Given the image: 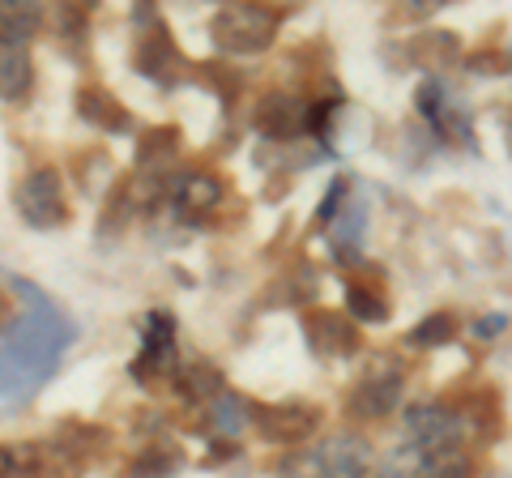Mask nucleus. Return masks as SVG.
<instances>
[{
    "instance_id": "obj_1",
    "label": "nucleus",
    "mask_w": 512,
    "mask_h": 478,
    "mask_svg": "<svg viewBox=\"0 0 512 478\" xmlns=\"http://www.w3.org/2000/svg\"><path fill=\"white\" fill-rule=\"evenodd\" d=\"M13 291L30 299V308L18 312V321L9 325V333L0 338V397L13 393H30L52 376L56 359L64 355V346L77 338L73 321L64 312H56L47 299L13 278Z\"/></svg>"
},
{
    "instance_id": "obj_2",
    "label": "nucleus",
    "mask_w": 512,
    "mask_h": 478,
    "mask_svg": "<svg viewBox=\"0 0 512 478\" xmlns=\"http://www.w3.org/2000/svg\"><path fill=\"white\" fill-rule=\"evenodd\" d=\"M278 26H282V18L274 9H265V5H227L214 18L210 35H214V43L222 47V52L256 56V52H265V47L278 39Z\"/></svg>"
},
{
    "instance_id": "obj_3",
    "label": "nucleus",
    "mask_w": 512,
    "mask_h": 478,
    "mask_svg": "<svg viewBox=\"0 0 512 478\" xmlns=\"http://www.w3.org/2000/svg\"><path fill=\"white\" fill-rule=\"evenodd\" d=\"M406 432L410 444L431 453H444V449H466V436H470V414H461L444 402H427V406H414L406 414Z\"/></svg>"
},
{
    "instance_id": "obj_4",
    "label": "nucleus",
    "mask_w": 512,
    "mask_h": 478,
    "mask_svg": "<svg viewBox=\"0 0 512 478\" xmlns=\"http://www.w3.org/2000/svg\"><path fill=\"white\" fill-rule=\"evenodd\" d=\"M18 214L30 222L35 231H52L69 218V205H64V184L56 171H30L26 180L18 184Z\"/></svg>"
},
{
    "instance_id": "obj_5",
    "label": "nucleus",
    "mask_w": 512,
    "mask_h": 478,
    "mask_svg": "<svg viewBox=\"0 0 512 478\" xmlns=\"http://www.w3.org/2000/svg\"><path fill=\"white\" fill-rule=\"evenodd\" d=\"M252 423L269 444L295 449V444H303L316 432L320 414L312 406H303V402H282V406H252Z\"/></svg>"
},
{
    "instance_id": "obj_6",
    "label": "nucleus",
    "mask_w": 512,
    "mask_h": 478,
    "mask_svg": "<svg viewBox=\"0 0 512 478\" xmlns=\"http://www.w3.org/2000/svg\"><path fill=\"white\" fill-rule=\"evenodd\" d=\"M303 333H308V346L320 359H346L359 350V329L346 312L316 308V312L303 316Z\"/></svg>"
},
{
    "instance_id": "obj_7",
    "label": "nucleus",
    "mask_w": 512,
    "mask_h": 478,
    "mask_svg": "<svg viewBox=\"0 0 512 478\" xmlns=\"http://www.w3.org/2000/svg\"><path fill=\"white\" fill-rule=\"evenodd\" d=\"M133 376L141 380V385H150L154 376H175V321L167 312H150L146 342H141Z\"/></svg>"
},
{
    "instance_id": "obj_8",
    "label": "nucleus",
    "mask_w": 512,
    "mask_h": 478,
    "mask_svg": "<svg viewBox=\"0 0 512 478\" xmlns=\"http://www.w3.org/2000/svg\"><path fill=\"white\" fill-rule=\"evenodd\" d=\"M320 457H325L329 478H367L376 466V449L372 440L359 432H338L320 444Z\"/></svg>"
},
{
    "instance_id": "obj_9",
    "label": "nucleus",
    "mask_w": 512,
    "mask_h": 478,
    "mask_svg": "<svg viewBox=\"0 0 512 478\" xmlns=\"http://www.w3.org/2000/svg\"><path fill=\"white\" fill-rule=\"evenodd\" d=\"M256 129L274 141H291L295 133L308 129V107L295 103L291 94H265L256 103Z\"/></svg>"
},
{
    "instance_id": "obj_10",
    "label": "nucleus",
    "mask_w": 512,
    "mask_h": 478,
    "mask_svg": "<svg viewBox=\"0 0 512 478\" xmlns=\"http://www.w3.org/2000/svg\"><path fill=\"white\" fill-rule=\"evenodd\" d=\"M397 402H402V376L397 372H372L363 380V385L350 393V410L363 414V419H384V414H393Z\"/></svg>"
},
{
    "instance_id": "obj_11",
    "label": "nucleus",
    "mask_w": 512,
    "mask_h": 478,
    "mask_svg": "<svg viewBox=\"0 0 512 478\" xmlns=\"http://www.w3.org/2000/svg\"><path fill=\"white\" fill-rule=\"evenodd\" d=\"M175 210L180 214H210L222 205V180L210 171H180V180H175Z\"/></svg>"
},
{
    "instance_id": "obj_12",
    "label": "nucleus",
    "mask_w": 512,
    "mask_h": 478,
    "mask_svg": "<svg viewBox=\"0 0 512 478\" xmlns=\"http://www.w3.org/2000/svg\"><path fill=\"white\" fill-rule=\"evenodd\" d=\"M77 116H82L86 124H99V129L107 133H124L128 124V111L116 103V94L103 90V86H86L82 94H77Z\"/></svg>"
},
{
    "instance_id": "obj_13",
    "label": "nucleus",
    "mask_w": 512,
    "mask_h": 478,
    "mask_svg": "<svg viewBox=\"0 0 512 478\" xmlns=\"http://www.w3.org/2000/svg\"><path fill=\"white\" fill-rule=\"evenodd\" d=\"M137 69L146 77H154V82H163V86L175 82V73H180V52H175V43L163 35V30L137 43Z\"/></svg>"
},
{
    "instance_id": "obj_14",
    "label": "nucleus",
    "mask_w": 512,
    "mask_h": 478,
    "mask_svg": "<svg viewBox=\"0 0 512 478\" xmlns=\"http://www.w3.org/2000/svg\"><path fill=\"white\" fill-rule=\"evenodd\" d=\"M205 410H210V427L218 436H239V432H248L252 427V406H248V397H239L235 389L222 385L210 402H205Z\"/></svg>"
},
{
    "instance_id": "obj_15",
    "label": "nucleus",
    "mask_w": 512,
    "mask_h": 478,
    "mask_svg": "<svg viewBox=\"0 0 512 478\" xmlns=\"http://www.w3.org/2000/svg\"><path fill=\"white\" fill-rule=\"evenodd\" d=\"M43 26V5H13L0 0V47H26V39Z\"/></svg>"
},
{
    "instance_id": "obj_16",
    "label": "nucleus",
    "mask_w": 512,
    "mask_h": 478,
    "mask_svg": "<svg viewBox=\"0 0 512 478\" xmlns=\"http://www.w3.org/2000/svg\"><path fill=\"white\" fill-rule=\"evenodd\" d=\"M30 82H35V65L26 47H0V99H26Z\"/></svg>"
},
{
    "instance_id": "obj_17",
    "label": "nucleus",
    "mask_w": 512,
    "mask_h": 478,
    "mask_svg": "<svg viewBox=\"0 0 512 478\" xmlns=\"http://www.w3.org/2000/svg\"><path fill=\"white\" fill-rule=\"evenodd\" d=\"M77 470H82V461L64 444H30V457H26L30 478H77Z\"/></svg>"
},
{
    "instance_id": "obj_18",
    "label": "nucleus",
    "mask_w": 512,
    "mask_h": 478,
    "mask_svg": "<svg viewBox=\"0 0 512 478\" xmlns=\"http://www.w3.org/2000/svg\"><path fill=\"white\" fill-rule=\"evenodd\" d=\"M346 316L359 325H380L389 316V299L372 291L367 282H346Z\"/></svg>"
},
{
    "instance_id": "obj_19",
    "label": "nucleus",
    "mask_w": 512,
    "mask_h": 478,
    "mask_svg": "<svg viewBox=\"0 0 512 478\" xmlns=\"http://www.w3.org/2000/svg\"><path fill=\"white\" fill-rule=\"evenodd\" d=\"M453 333H457V321L448 312H431L427 321H419L410 333H406V346L414 350H431V346H448L453 342Z\"/></svg>"
},
{
    "instance_id": "obj_20",
    "label": "nucleus",
    "mask_w": 512,
    "mask_h": 478,
    "mask_svg": "<svg viewBox=\"0 0 512 478\" xmlns=\"http://www.w3.org/2000/svg\"><path fill=\"white\" fill-rule=\"evenodd\" d=\"M175 129H158V133H150L146 141H141V150H137V163H141V171H150V163H154V175H163V167L175 158Z\"/></svg>"
},
{
    "instance_id": "obj_21",
    "label": "nucleus",
    "mask_w": 512,
    "mask_h": 478,
    "mask_svg": "<svg viewBox=\"0 0 512 478\" xmlns=\"http://www.w3.org/2000/svg\"><path fill=\"white\" fill-rule=\"evenodd\" d=\"M474 474V457L466 449H444V453H431L423 478H470Z\"/></svg>"
},
{
    "instance_id": "obj_22",
    "label": "nucleus",
    "mask_w": 512,
    "mask_h": 478,
    "mask_svg": "<svg viewBox=\"0 0 512 478\" xmlns=\"http://www.w3.org/2000/svg\"><path fill=\"white\" fill-rule=\"evenodd\" d=\"M278 478H329L320 449H291L278 461Z\"/></svg>"
},
{
    "instance_id": "obj_23",
    "label": "nucleus",
    "mask_w": 512,
    "mask_h": 478,
    "mask_svg": "<svg viewBox=\"0 0 512 478\" xmlns=\"http://www.w3.org/2000/svg\"><path fill=\"white\" fill-rule=\"evenodd\" d=\"M419 60L431 69H444L457 60V39L448 35V30H436V35H423L419 39Z\"/></svg>"
},
{
    "instance_id": "obj_24",
    "label": "nucleus",
    "mask_w": 512,
    "mask_h": 478,
    "mask_svg": "<svg viewBox=\"0 0 512 478\" xmlns=\"http://www.w3.org/2000/svg\"><path fill=\"white\" fill-rule=\"evenodd\" d=\"M346 193H350V184H346L342 175H338V180L329 184V193L320 197V210H316V218H320V222H333V218H338V214L346 210V205H342V201H346Z\"/></svg>"
},
{
    "instance_id": "obj_25",
    "label": "nucleus",
    "mask_w": 512,
    "mask_h": 478,
    "mask_svg": "<svg viewBox=\"0 0 512 478\" xmlns=\"http://www.w3.org/2000/svg\"><path fill=\"white\" fill-rule=\"evenodd\" d=\"M504 329H508V316H504V312H500V316H483V321L474 325L478 338H495V333H504Z\"/></svg>"
},
{
    "instance_id": "obj_26",
    "label": "nucleus",
    "mask_w": 512,
    "mask_h": 478,
    "mask_svg": "<svg viewBox=\"0 0 512 478\" xmlns=\"http://www.w3.org/2000/svg\"><path fill=\"white\" fill-rule=\"evenodd\" d=\"M13 470H18V453L0 444V478H13Z\"/></svg>"
}]
</instances>
